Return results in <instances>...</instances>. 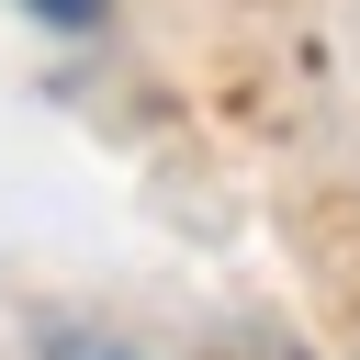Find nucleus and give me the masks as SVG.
<instances>
[{"instance_id": "f03ea898", "label": "nucleus", "mask_w": 360, "mask_h": 360, "mask_svg": "<svg viewBox=\"0 0 360 360\" xmlns=\"http://www.w3.org/2000/svg\"><path fill=\"white\" fill-rule=\"evenodd\" d=\"M22 11H34V22H45V34H68V45H79V34H101V22H112V0H22Z\"/></svg>"}, {"instance_id": "f257e3e1", "label": "nucleus", "mask_w": 360, "mask_h": 360, "mask_svg": "<svg viewBox=\"0 0 360 360\" xmlns=\"http://www.w3.org/2000/svg\"><path fill=\"white\" fill-rule=\"evenodd\" d=\"M34 360H146V349L112 326H34Z\"/></svg>"}]
</instances>
